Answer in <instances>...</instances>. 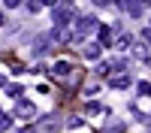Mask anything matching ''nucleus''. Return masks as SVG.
<instances>
[{
    "label": "nucleus",
    "instance_id": "nucleus-8",
    "mask_svg": "<svg viewBox=\"0 0 151 133\" xmlns=\"http://www.w3.org/2000/svg\"><path fill=\"white\" fill-rule=\"evenodd\" d=\"M48 45H52V40H48L45 33H40V36L33 40V55H45V52H48Z\"/></svg>",
    "mask_w": 151,
    "mask_h": 133
},
{
    "label": "nucleus",
    "instance_id": "nucleus-25",
    "mask_svg": "<svg viewBox=\"0 0 151 133\" xmlns=\"http://www.w3.org/2000/svg\"><path fill=\"white\" fill-rule=\"evenodd\" d=\"M3 85H6V76H0V88H3Z\"/></svg>",
    "mask_w": 151,
    "mask_h": 133
},
{
    "label": "nucleus",
    "instance_id": "nucleus-24",
    "mask_svg": "<svg viewBox=\"0 0 151 133\" xmlns=\"http://www.w3.org/2000/svg\"><path fill=\"white\" fill-rule=\"evenodd\" d=\"M139 3H142V6H145V9H151V0H139Z\"/></svg>",
    "mask_w": 151,
    "mask_h": 133
},
{
    "label": "nucleus",
    "instance_id": "nucleus-6",
    "mask_svg": "<svg viewBox=\"0 0 151 133\" xmlns=\"http://www.w3.org/2000/svg\"><path fill=\"white\" fill-rule=\"evenodd\" d=\"M94 33H97V42L103 45V48H106V45H112V42H115V36H112V27H109V24H100V27H97Z\"/></svg>",
    "mask_w": 151,
    "mask_h": 133
},
{
    "label": "nucleus",
    "instance_id": "nucleus-7",
    "mask_svg": "<svg viewBox=\"0 0 151 133\" xmlns=\"http://www.w3.org/2000/svg\"><path fill=\"white\" fill-rule=\"evenodd\" d=\"M130 52H133V58H136V60H148V45H145L142 40L130 42Z\"/></svg>",
    "mask_w": 151,
    "mask_h": 133
},
{
    "label": "nucleus",
    "instance_id": "nucleus-3",
    "mask_svg": "<svg viewBox=\"0 0 151 133\" xmlns=\"http://www.w3.org/2000/svg\"><path fill=\"white\" fill-rule=\"evenodd\" d=\"M60 130V115H42L40 121H36V127H33V133H58Z\"/></svg>",
    "mask_w": 151,
    "mask_h": 133
},
{
    "label": "nucleus",
    "instance_id": "nucleus-1",
    "mask_svg": "<svg viewBox=\"0 0 151 133\" xmlns=\"http://www.w3.org/2000/svg\"><path fill=\"white\" fill-rule=\"evenodd\" d=\"M97 27H100L97 15H76V30H73V40H85V36H91Z\"/></svg>",
    "mask_w": 151,
    "mask_h": 133
},
{
    "label": "nucleus",
    "instance_id": "nucleus-19",
    "mask_svg": "<svg viewBox=\"0 0 151 133\" xmlns=\"http://www.w3.org/2000/svg\"><path fill=\"white\" fill-rule=\"evenodd\" d=\"M142 42H145V45H151V27H145V30H142Z\"/></svg>",
    "mask_w": 151,
    "mask_h": 133
},
{
    "label": "nucleus",
    "instance_id": "nucleus-14",
    "mask_svg": "<svg viewBox=\"0 0 151 133\" xmlns=\"http://www.w3.org/2000/svg\"><path fill=\"white\" fill-rule=\"evenodd\" d=\"M106 133H124V121H109V124H106Z\"/></svg>",
    "mask_w": 151,
    "mask_h": 133
},
{
    "label": "nucleus",
    "instance_id": "nucleus-12",
    "mask_svg": "<svg viewBox=\"0 0 151 133\" xmlns=\"http://www.w3.org/2000/svg\"><path fill=\"white\" fill-rule=\"evenodd\" d=\"M136 94H139V97H151V82H148V79L136 82Z\"/></svg>",
    "mask_w": 151,
    "mask_h": 133
},
{
    "label": "nucleus",
    "instance_id": "nucleus-4",
    "mask_svg": "<svg viewBox=\"0 0 151 133\" xmlns=\"http://www.w3.org/2000/svg\"><path fill=\"white\" fill-rule=\"evenodd\" d=\"M15 115L18 118H33L36 115V106L30 100H24V97H18V100H15Z\"/></svg>",
    "mask_w": 151,
    "mask_h": 133
},
{
    "label": "nucleus",
    "instance_id": "nucleus-21",
    "mask_svg": "<svg viewBox=\"0 0 151 133\" xmlns=\"http://www.w3.org/2000/svg\"><path fill=\"white\" fill-rule=\"evenodd\" d=\"M6 3V9H15V6H21V0H3Z\"/></svg>",
    "mask_w": 151,
    "mask_h": 133
},
{
    "label": "nucleus",
    "instance_id": "nucleus-17",
    "mask_svg": "<svg viewBox=\"0 0 151 133\" xmlns=\"http://www.w3.org/2000/svg\"><path fill=\"white\" fill-rule=\"evenodd\" d=\"M64 73H70V64L67 60H58L55 64V76H64Z\"/></svg>",
    "mask_w": 151,
    "mask_h": 133
},
{
    "label": "nucleus",
    "instance_id": "nucleus-22",
    "mask_svg": "<svg viewBox=\"0 0 151 133\" xmlns=\"http://www.w3.org/2000/svg\"><path fill=\"white\" fill-rule=\"evenodd\" d=\"M94 6H112V0H94Z\"/></svg>",
    "mask_w": 151,
    "mask_h": 133
},
{
    "label": "nucleus",
    "instance_id": "nucleus-9",
    "mask_svg": "<svg viewBox=\"0 0 151 133\" xmlns=\"http://www.w3.org/2000/svg\"><path fill=\"white\" fill-rule=\"evenodd\" d=\"M109 85H112L115 91H127V88H130L133 82H130V76H124V73H118V76H112V82H109Z\"/></svg>",
    "mask_w": 151,
    "mask_h": 133
},
{
    "label": "nucleus",
    "instance_id": "nucleus-13",
    "mask_svg": "<svg viewBox=\"0 0 151 133\" xmlns=\"http://www.w3.org/2000/svg\"><path fill=\"white\" fill-rule=\"evenodd\" d=\"M130 42H133V40H130V33H124V30L115 36V45H118V48H130Z\"/></svg>",
    "mask_w": 151,
    "mask_h": 133
},
{
    "label": "nucleus",
    "instance_id": "nucleus-16",
    "mask_svg": "<svg viewBox=\"0 0 151 133\" xmlns=\"http://www.w3.org/2000/svg\"><path fill=\"white\" fill-rule=\"evenodd\" d=\"M85 112H88V115H100V112H103V106H100L97 100H91V103L85 106Z\"/></svg>",
    "mask_w": 151,
    "mask_h": 133
},
{
    "label": "nucleus",
    "instance_id": "nucleus-27",
    "mask_svg": "<svg viewBox=\"0 0 151 133\" xmlns=\"http://www.w3.org/2000/svg\"><path fill=\"white\" fill-rule=\"evenodd\" d=\"M67 3H70V0H67Z\"/></svg>",
    "mask_w": 151,
    "mask_h": 133
},
{
    "label": "nucleus",
    "instance_id": "nucleus-2",
    "mask_svg": "<svg viewBox=\"0 0 151 133\" xmlns=\"http://www.w3.org/2000/svg\"><path fill=\"white\" fill-rule=\"evenodd\" d=\"M52 18H55V27H67V24L76 21V9L70 3H58L55 12H52Z\"/></svg>",
    "mask_w": 151,
    "mask_h": 133
},
{
    "label": "nucleus",
    "instance_id": "nucleus-5",
    "mask_svg": "<svg viewBox=\"0 0 151 133\" xmlns=\"http://www.w3.org/2000/svg\"><path fill=\"white\" fill-rule=\"evenodd\" d=\"M121 12H127L130 18H139L142 12H145V6L139 3V0H121Z\"/></svg>",
    "mask_w": 151,
    "mask_h": 133
},
{
    "label": "nucleus",
    "instance_id": "nucleus-10",
    "mask_svg": "<svg viewBox=\"0 0 151 133\" xmlns=\"http://www.w3.org/2000/svg\"><path fill=\"white\" fill-rule=\"evenodd\" d=\"M100 55H103V45L100 42H88L85 45V60H100Z\"/></svg>",
    "mask_w": 151,
    "mask_h": 133
},
{
    "label": "nucleus",
    "instance_id": "nucleus-26",
    "mask_svg": "<svg viewBox=\"0 0 151 133\" xmlns=\"http://www.w3.org/2000/svg\"><path fill=\"white\" fill-rule=\"evenodd\" d=\"M145 64H151V52H148V60H145Z\"/></svg>",
    "mask_w": 151,
    "mask_h": 133
},
{
    "label": "nucleus",
    "instance_id": "nucleus-11",
    "mask_svg": "<svg viewBox=\"0 0 151 133\" xmlns=\"http://www.w3.org/2000/svg\"><path fill=\"white\" fill-rule=\"evenodd\" d=\"M100 70H103V73H124V70H127V60H124V58H115L112 64H103Z\"/></svg>",
    "mask_w": 151,
    "mask_h": 133
},
{
    "label": "nucleus",
    "instance_id": "nucleus-15",
    "mask_svg": "<svg viewBox=\"0 0 151 133\" xmlns=\"http://www.w3.org/2000/svg\"><path fill=\"white\" fill-rule=\"evenodd\" d=\"M3 88H6V94L12 97V100H18V97H21V85H3Z\"/></svg>",
    "mask_w": 151,
    "mask_h": 133
},
{
    "label": "nucleus",
    "instance_id": "nucleus-18",
    "mask_svg": "<svg viewBox=\"0 0 151 133\" xmlns=\"http://www.w3.org/2000/svg\"><path fill=\"white\" fill-rule=\"evenodd\" d=\"M97 91H100V88H97V85H85V88H82V94H85V97H94Z\"/></svg>",
    "mask_w": 151,
    "mask_h": 133
},
{
    "label": "nucleus",
    "instance_id": "nucleus-20",
    "mask_svg": "<svg viewBox=\"0 0 151 133\" xmlns=\"http://www.w3.org/2000/svg\"><path fill=\"white\" fill-rule=\"evenodd\" d=\"M9 124H12V121H9V118H6V115H3V112H0V130H6V127H9Z\"/></svg>",
    "mask_w": 151,
    "mask_h": 133
},
{
    "label": "nucleus",
    "instance_id": "nucleus-23",
    "mask_svg": "<svg viewBox=\"0 0 151 133\" xmlns=\"http://www.w3.org/2000/svg\"><path fill=\"white\" fill-rule=\"evenodd\" d=\"M42 6H58V0H40Z\"/></svg>",
    "mask_w": 151,
    "mask_h": 133
}]
</instances>
